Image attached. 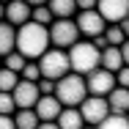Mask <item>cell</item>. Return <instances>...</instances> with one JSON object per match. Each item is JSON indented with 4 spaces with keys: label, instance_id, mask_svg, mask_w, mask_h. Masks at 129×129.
I'll return each mask as SVG.
<instances>
[{
    "label": "cell",
    "instance_id": "cell-1",
    "mask_svg": "<svg viewBox=\"0 0 129 129\" xmlns=\"http://www.w3.org/2000/svg\"><path fill=\"white\" fill-rule=\"evenodd\" d=\"M52 50L50 44V27L27 22L17 30V52L25 55L27 60H41L47 52Z\"/></svg>",
    "mask_w": 129,
    "mask_h": 129
},
{
    "label": "cell",
    "instance_id": "cell-2",
    "mask_svg": "<svg viewBox=\"0 0 129 129\" xmlns=\"http://www.w3.org/2000/svg\"><path fill=\"white\" fill-rule=\"evenodd\" d=\"M69 63H72V74L88 77L102 66V52L93 47V41H77L69 50Z\"/></svg>",
    "mask_w": 129,
    "mask_h": 129
},
{
    "label": "cell",
    "instance_id": "cell-3",
    "mask_svg": "<svg viewBox=\"0 0 129 129\" xmlns=\"http://www.w3.org/2000/svg\"><path fill=\"white\" fill-rule=\"evenodd\" d=\"M55 99L63 107H80L88 99V88H85V77L80 74H66L63 80L55 82Z\"/></svg>",
    "mask_w": 129,
    "mask_h": 129
},
{
    "label": "cell",
    "instance_id": "cell-4",
    "mask_svg": "<svg viewBox=\"0 0 129 129\" xmlns=\"http://www.w3.org/2000/svg\"><path fill=\"white\" fill-rule=\"evenodd\" d=\"M39 69H41V77L44 80H63L66 74H72V63H69V52L63 50H50L41 60H39Z\"/></svg>",
    "mask_w": 129,
    "mask_h": 129
},
{
    "label": "cell",
    "instance_id": "cell-5",
    "mask_svg": "<svg viewBox=\"0 0 129 129\" xmlns=\"http://www.w3.org/2000/svg\"><path fill=\"white\" fill-rule=\"evenodd\" d=\"M77 41H80V30H77V22H74V19H55L50 25V44H52V50L69 52Z\"/></svg>",
    "mask_w": 129,
    "mask_h": 129
},
{
    "label": "cell",
    "instance_id": "cell-6",
    "mask_svg": "<svg viewBox=\"0 0 129 129\" xmlns=\"http://www.w3.org/2000/svg\"><path fill=\"white\" fill-rule=\"evenodd\" d=\"M85 88H88V96H102V99H107V96L118 88V82H115V74L104 72L102 66H99L93 74L85 77Z\"/></svg>",
    "mask_w": 129,
    "mask_h": 129
},
{
    "label": "cell",
    "instance_id": "cell-7",
    "mask_svg": "<svg viewBox=\"0 0 129 129\" xmlns=\"http://www.w3.org/2000/svg\"><path fill=\"white\" fill-rule=\"evenodd\" d=\"M77 110H80V115H82V121H85L88 126H99L104 118L110 115V104H107V99H102V96H88Z\"/></svg>",
    "mask_w": 129,
    "mask_h": 129
},
{
    "label": "cell",
    "instance_id": "cell-8",
    "mask_svg": "<svg viewBox=\"0 0 129 129\" xmlns=\"http://www.w3.org/2000/svg\"><path fill=\"white\" fill-rule=\"evenodd\" d=\"M74 22H77L80 36H85V39H99L107 30V22L99 17V11H77Z\"/></svg>",
    "mask_w": 129,
    "mask_h": 129
},
{
    "label": "cell",
    "instance_id": "cell-9",
    "mask_svg": "<svg viewBox=\"0 0 129 129\" xmlns=\"http://www.w3.org/2000/svg\"><path fill=\"white\" fill-rule=\"evenodd\" d=\"M96 11L107 25H121L129 17V0H102L96 3Z\"/></svg>",
    "mask_w": 129,
    "mask_h": 129
},
{
    "label": "cell",
    "instance_id": "cell-10",
    "mask_svg": "<svg viewBox=\"0 0 129 129\" xmlns=\"http://www.w3.org/2000/svg\"><path fill=\"white\" fill-rule=\"evenodd\" d=\"M14 104L17 110H36V104L41 99V91H39V82H25L19 80V85L14 88Z\"/></svg>",
    "mask_w": 129,
    "mask_h": 129
},
{
    "label": "cell",
    "instance_id": "cell-11",
    "mask_svg": "<svg viewBox=\"0 0 129 129\" xmlns=\"http://www.w3.org/2000/svg\"><path fill=\"white\" fill-rule=\"evenodd\" d=\"M30 17H33V6L25 3V0H14V3L6 6V22H8L11 27H17V30H19L22 25H27Z\"/></svg>",
    "mask_w": 129,
    "mask_h": 129
},
{
    "label": "cell",
    "instance_id": "cell-12",
    "mask_svg": "<svg viewBox=\"0 0 129 129\" xmlns=\"http://www.w3.org/2000/svg\"><path fill=\"white\" fill-rule=\"evenodd\" d=\"M60 113H63V104L58 102L55 96H41L39 104H36V115H39L41 124H55Z\"/></svg>",
    "mask_w": 129,
    "mask_h": 129
},
{
    "label": "cell",
    "instance_id": "cell-13",
    "mask_svg": "<svg viewBox=\"0 0 129 129\" xmlns=\"http://www.w3.org/2000/svg\"><path fill=\"white\" fill-rule=\"evenodd\" d=\"M107 104H110L113 115H129V91L126 88H115L107 96Z\"/></svg>",
    "mask_w": 129,
    "mask_h": 129
},
{
    "label": "cell",
    "instance_id": "cell-14",
    "mask_svg": "<svg viewBox=\"0 0 129 129\" xmlns=\"http://www.w3.org/2000/svg\"><path fill=\"white\" fill-rule=\"evenodd\" d=\"M17 52V27H11L8 22H0V58Z\"/></svg>",
    "mask_w": 129,
    "mask_h": 129
},
{
    "label": "cell",
    "instance_id": "cell-15",
    "mask_svg": "<svg viewBox=\"0 0 129 129\" xmlns=\"http://www.w3.org/2000/svg\"><path fill=\"white\" fill-rule=\"evenodd\" d=\"M102 69L110 74H118L124 69V58H121V47H107L102 52Z\"/></svg>",
    "mask_w": 129,
    "mask_h": 129
},
{
    "label": "cell",
    "instance_id": "cell-16",
    "mask_svg": "<svg viewBox=\"0 0 129 129\" xmlns=\"http://www.w3.org/2000/svg\"><path fill=\"white\" fill-rule=\"evenodd\" d=\"M60 129H82L85 126V121H82V115H80L77 107H63V113L58 115V121H55Z\"/></svg>",
    "mask_w": 129,
    "mask_h": 129
},
{
    "label": "cell",
    "instance_id": "cell-17",
    "mask_svg": "<svg viewBox=\"0 0 129 129\" xmlns=\"http://www.w3.org/2000/svg\"><path fill=\"white\" fill-rule=\"evenodd\" d=\"M47 6H50L55 19H74L77 17V3H72V0H52Z\"/></svg>",
    "mask_w": 129,
    "mask_h": 129
},
{
    "label": "cell",
    "instance_id": "cell-18",
    "mask_svg": "<svg viewBox=\"0 0 129 129\" xmlns=\"http://www.w3.org/2000/svg\"><path fill=\"white\" fill-rule=\"evenodd\" d=\"M33 6V17H30V22H36V25H44V27H50L52 22H55V17H52V11H50V6L47 3H30Z\"/></svg>",
    "mask_w": 129,
    "mask_h": 129
},
{
    "label": "cell",
    "instance_id": "cell-19",
    "mask_svg": "<svg viewBox=\"0 0 129 129\" xmlns=\"http://www.w3.org/2000/svg\"><path fill=\"white\" fill-rule=\"evenodd\" d=\"M14 124L17 129H39V115H36V110H17L14 113Z\"/></svg>",
    "mask_w": 129,
    "mask_h": 129
},
{
    "label": "cell",
    "instance_id": "cell-20",
    "mask_svg": "<svg viewBox=\"0 0 129 129\" xmlns=\"http://www.w3.org/2000/svg\"><path fill=\"white\" fill-rule=\"evenodd\" d=\"M27 63H30V60H27L25 55H19V52H11V55L3 58V69H8V72H14V74H22Z\"/></svg>",
    "mask_w": 129,
    "mask_h": 129
},
{
    "label": "cell",
    "instance_id": "cell-21",
    "mask_svg": "<svg viewBox=\"0 0 129 129\" xmlns=\"http://www.w3.org/2000/svg\"><path fill=\"white\" fill-rule=\"evenodd\" d=\"M19 74L8 72V69H0V93H14V88L19 85Z\"/></svg>",
    "mask_w": 129,
    "mask_h": 129
},
{
    "label": "cell",
    "instance_id": "cell-22",
    "mask_svg": "<svg viewBox=\"0 0 129 129\" xmlns=\"http://www.w3.org/2000/svg\"><path fill=\"white\" fill-rule=\"evenodd\" d=\"M104 39H107V47H121V44L126 41V36H124L121 25H107V30H104Z\"/></svg>",
    "mask_w": 129,
    "mask_h": 129
},
{
    "label": "cell",
    "instance_id": "cell-23",
    "mask_svg": "<svg viewBox=\"0 0 129 129\" xmlns=\"http://www.w3.org/2000/svg\"><path fill=\"white\" fill-rule=\"evenodd\" d=\"M96 129H129V118L126 115H113V113H110Z\"/></svg>",
    "mask_w": 129,
    "mask_h": 129
},
{
    "label": "cell",
    "instance_id": "cell-24",
    "mask_svg": "<svg viewBox=\"0 0 129 129\" xmlns=\"http://www.w3.org/2000/svg\"><path fill=\"white\" fill-rule=\"evenodd\" d=\"M19 77L25 80V82H39V80H41V69H39V60H30V63L25 66V72H22Z\"/></svg>",
    "mask_w": 129,
    "mask_h": 129
},
{
    "label": "cell",
    "instance_id": "cell-25",
    "mask_svg": "<svg viewBox=\"0 0 129 129\" xmlns=\"http://www.w3.org/2000/svg\"><path fill=\"white\" fill-rule=\"evenodd\" d=\"M17 113V104L11 93H0V115H14Z\"/></svg>",
    "mask_w": 129,
    "mask_h": 129
},
{
    "label": "cell",
    "instance_id": "cell-26",
    "mask_svg": "<svg viewBox=\"0 0 129 129\" xmlns=\"http://www.w3.org/2000/svg\"><path fill=\"white\" fill-rule=\"evenodd\" d=\"M39 91H41V96H55V82L52 80H39Z\"/></svg>",
    "mask_w": 129,
    "mask_h": 129
},
{
    "label": "cell",
    "instance_id": "cell-27",
    "mask_svg": "<svg viewBox=\"0 0 129 129\" xmlns=\"http://www.w3.org/2000/svg\"><path fill=\"white\" fill-rule=\"evenodd\" d=\"M115 82H118V88H126L129 91V66H124V69L115 74Z\"/></svg>",
    "mask_w": 129,
    "mask_h": 129
},
{
    "label": "cell",
    "instance_id": "cell-28",
    "mask_svg": "<svg viewBox=\"0 0 129 129\" xmlns=\"http://www.w3.org/2000/svg\"><path fill=\"white\" fill-rule=\"evenodd\" d=\"M0 129H17L14 115H0Z\"/></svg>",
    "mask_w": 129,
    "mask_h": 129
},
{
    "label": "cell",
    "instance_id": "cell-29",
    "mask_svg": "<svg viewBox=\"0 0 129 129\" xmlns=\"http://www.w3.org/2000/svg\"><path fill=\"white\" fill-rule=\"evenodd\" d=\"M77 11H96V3H93V0H80Z\"/></svg>",
    "mask_w": 129,
    "mask_h": 129
},
{
    "label": "cell",
    "instance_id": "cell-30",
    "mask_svg": "<svg viewBox=\"0 0 129 129\" xmlns=\"http://www.w3.org/2000/svg\"><path fill=\"white\" fill-rule=\"evenodd\" d=\"M121 58H124V66H129V39L121 44Z\"/></svg>",
    "mask_w": 129,
    "mask_h": 129
},
{
    "label": "cell",
    "instance_id": "cell-31",
    "mask_svg": "<svg viewBox=\"0 0 129 129\" xmlns=\"http://www.w3.org/2000/svg\"><path fill=\"white\" fill-rule=\"evenodd\" d=\"M121 30H124V36H126V39H129V17H126V19H124V22H121Z\"/></svg>",
    "mask_w": 129,
    "mask_h": 129
},
{
    "label": "cell",
    "instance_id": "cell-32",
    "mask_svg": "<svg viewBox=\"0 0 129 129\" xmlns=\"http://www.w3.org/2000/svg\"><path fill=\"white\" fill-rule=\"evenodd\" d=\"M39 129H60L58 124H39Z\"/></svg>",
    "mask_w": 129,
    "mask_h": 129
},
{
    "label": "cell",
    "instance_id": "cell-33",
    "mask_svg": "<svg viewBox=\"0 0 129 129\" xmlns=\"http://www.w3.org/2000/svg\"><path fill=\"white\" fill-rule=\"evenodd\" d=\"M0 22H6V6L0 3Z\"/></svg>",
    "mask_w": 129,
    "mask_h": 129
},
{
    "label": "cell",
    "instance_id": "cell-34",
    "mask_svg": "<svg viewBox=\"0 0 129 129\" xmlns=\"http://www.w3.org/2000/svg\"><path fill=\"white\" fill-rule=\"evenodd\" d=\"M82 129H96V126H82Z\"/></svg>",
    "mask_w": 129,
    "mask_h": 129
},
{
    "label": "cell",
    "instance_id": "cell-35",
    "mask_svg": "<svg viewBox=\"0 0 129 129\" xmlns=\"http://www.w3.org/2000/svg\"><path fill=\"white\" fill-rule=\"evenodd\" d=\"M0 63H3V60H0Z\"/></svg>",
    "mask_w": 129,
    "mask_h": 129
},
{
    "label": "cell",
    "instance_id": "cell-36",
    "mask_svg": "<svg viewBox=\"0 0 129 129\" xmlns=\"http://www.w3.org/2000/svg\"><path fill=\"white\" fill-rule=\"evenodd\" d=\"M126 118H129V115H126Z\"/></svg>",
    "mask_w": 129,
    "mask_h": 129
}]
</instances>
